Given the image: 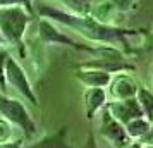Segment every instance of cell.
<instances>
[{
	"label": "cell",
	"instance_id": "cell-1",
	"mask_svg": "<svg viewBox=\"0 0 153 148\" xmlns=\"http://www.w3.org/2000/svg\"><path fill=\"white\" fill-rule=\"evenodd\" d=\"M35 16H40L43 19H50L59 26L74 31L76 35L83 36L84 40L93 42L97 45H112L124 52L126 55H136V50L132 48L129 38H141L139 29L122 28L117 24H105L97 21L95 17L88 16L71 14L64 9L53 7L48 4H38L35 5Z\"/></svg>",
	"mask_w": 153,
	"mask_h": 148
},
{
	"label": "cell",
	"instance_id": "cell-2",
	"mask_svg": "<svg viewBox=\"0 0 153 148\" xmlns=\"http://www.w3.org/2000/svg\"><path fill=\"white\" fill-rule=\"evenodd\" d=\"M35 14L26 5H4L0 7V33L5 38L9 48L14 47L19 57H26L24 36Z\"/></svg>",
	"mask_w": 153,
	"mask_h": 148
},
{
	"label": "cell",
	"instance_id": "cell-3",
	"mask_svg": "<svg viewBox=\"0 0 153 148\" xmlns=\"http://www.w3.org/2000/svg\"><path fill=\"white\" fill-rule=\"evenodd\" d=\"M38 40L42 45H65V47H71V48L77 50V52H86V54H91L93 57H100L103 54L105 45H86V43H79L76 40H72L69 35L62 33L60 29L55 26V22L50 21V19H43L40 17L38 21Z\"/></svg>",
	"mask_w": 153,
	"mask_h": 148
},
{
	"label": "cell",
	"instance_id": "cell-4",
	"mask_svg": "<svg viewBox=\"0 0 153 148\" xmlns=\"http://www.w3.org/2000/svg\"><path fill=\"white\" fill-rule=\"evenodd\" d=\"M0 115L9 119L16 127H19L26 140L35 138L36 133H38L36 122L31 117L28 107L24 105L21 100L7 97V93H4L2 90H0Z\"/></svg>",
	"mask_w": 153,
	"mask_h": 148
},
{
	"label": "cell",
	"instance_id": "cell-5",
	"mask_svg": "<svg viewBox=\"0 0 153 148\" xmlns=\"http://www.w3.org/2000/svg\"><path fill=\"white\" fill-rule=\"evenodd\" d=\"M5 78H7V86L14 88L26 102H29V105H33L35 109H40V102H38L35 88L31 85L26 71L22 69V65L19 64V60L16 57H12V54H9V57H7Z\"/></svg>",
	"mask_w": 153,
	"mask_h": 148
},
{
	"label": "cell",
	"instance_id": "cell-6",
	"mask_svg": "<svg viewBox=\"0 0 153 148\" xmlns=\"http://www.w3.org/2000/svg\"><path fill=\"white\" fill-rule=\"evenodd\" d=\"M98 131H100V136L107 143H110L112 148H127L134 141L127 134V129H126L124 124L119 122L107 109L102 110V115H100V129Z\"/></svg>",
	"mask_w": 153,
	"mask_h": 148
},
{
	"label": "cell",
	"instance_id": "cell-7",
	"mask_svg": "<svg viewBox=\"0 0 153 148\" xmlns=\"http://www.w3.org/2000/svg\"><path fill=\"white\" fill-rule=\"evenodd\" d=\"M105 109L122 124H129L131 120L145 117V112L139 105V102L136 97L132 98H126V100H108V103L105 105Z\"/></svg>",
	"mask_w": 153,
	"mask_h": 148
},
{
	"label": "cell",
	"instance_id": "cell-8",
	"mask_svg": "<svg viewBox=\"0 0 153 148\" xmlns=\"http://www.w3.org/2000/svg\"><path fill=\"white\" fill-rule=\"evenodd\" d=\"M139 85L136 79L129 76L127 72H117L114 74L110 85H108V100H126L138 95Z\"/></svg>",
	"mask_w": 153,
	"mask_h": 148
},
{
	"label": "cell",
	"instance_id": "cell-9",
	"mask_svg": "<svg viewBox=\"0 0 153 148\" xmlns=\"http://www.w3.org/2000/svg\"><path fill=\"white\" fill-rule=\"evenodd\" d=\"M74 78L86 88H108L114 74L108 71L98 69V67H83L76 65Z\"/></svg>",
	"mask_w": 153,
	"mask_h": 148
},
{
	"label": "cell",
	"instance_id": "cell-10",
	"mask_svg": "<svg viewBox=\"0 0 153 148\" xmlns=\"http://www.w3.org/2000/svg\"><path fill=\"white\" fill-rule=\"evenodd\" d=\"M108 103V91L107 88H86L83 91L84 115L88 120H93L100 110H103Z\"/></svg>",
	"mask_w": 153,
	"mask_h": 148
},
{
	"label": "cell",
	"instance_id": "cell-11",
	"mask_svg": "<svg viewBox=\"0 0 153 148\" xmlns=\"http://www.w3.org/2000/svg\"><path fill=\"white\" fill-rule=\"evenodd\" d=\"M120 14L117 10V7L112 4L110 0H93L91 4L90 16L95 17L97 21L105 22V24H115L117 16Z\"/></svg>",
	"mask_w": 153,
	"mask_h": 148
},
{
	"label": "cell",
	"instance_id": "cell-12",
	"mask_svg": "<svg viewBox=\"0 0 153 148\" xmlns=\"http://www.w3.org/2000/svg\"><path fill=\"white\" fill-rule=\"evenodd\" d=\"M65 134H67V127H62L60 131H57L53 134H48V136L42 138L36 143L24 145V148H72L71 145H67Z\"/></svg>",
	"mask_w": 153,
	"mask_h": 148
},
{
	"label": "cell",
	"instance_id": "cell-13",
	"mask_svg": "<svg viewBox=\"0 0 153 148\" xmlns=\"http://www.w3.org/2000/svg\"><path fill=\"white\" fill-rule=\"evenodd\" d=\"M152 126H153V122H150L146 117H139V119H134L129 124H126V129H127V134L131 136L132 140L138 141L150 133Z\"/></svg>",
	"mask_w": 153,
	"mask_h": 148
},
{
	"label": "cell",
	"instance_id": "cell-14",
	"mask_svg": "<svg viewBox=\"0 0 153 148\" xmlns=\"http://www.w3.org/2000/svg\"><path fill=\"white\" fill-rule=\"evenodd\" d=\"M136 98H138L139 105H141L143 112H145V117L150 122H153V88L139 86Z\"/></svg>",
	"mask_w": 153,
	"mask_h": 148
},
{
	"label": "cell",
	"instance_id": "cell-15",
	"mask_svg": "<svg viewBox=\"0 0 153 148\" xmlns=\"http://www.w3.org/2000/svg\"><path fill=\"white\" fill-rule=\"evenodd\" d=\"M55 2L62 4L64 10L77 16H88L91 10V4H93V0H55Z\"/></svg>",
	"mask_w": 153,
	"mask_h": 148
},
{
	"label": "cell",
	"instance_id": "cell-16",
	"mask_svg": "<svg viewBox=\"0 0 153 148\" xmlns=\"http://www.w3.org/2000/svg\"><path fill=\"white\" fill-rule=\"evenodd\" d=\"M14 124L9 119L0 115V143H5V141H12L14 136Z\"/></svg>",
	"mask_w": 153,
	"mask_h": 148
},
{
	"label": "cell",
	"instance_id": "cell-17",
	"mask_svg": "<svg viewBox=\"0 0 153 148\" xmlns=\"http://www.w3.org/2000/svg\"><path fill=\"white\" fill-rule=\"evenodd\" d=\"M9 48H0V90L5 93L7 91V78H5V65H7Z\"/></svg>",
	"mask_w": 153,
	"mask_h": 148
},
{
	"label": "cell",
	"instance_id": "cell-18",
	"mask_svg": "<svg viewBox=\"0 0 153 148\" xmlns=\"http://www.w3.org/2000/svg\"><path fill=\"white\" fill-rule=\"evenodd\" d=\"M110 2L117 7L119 12H129L136 9V4H138V0H110Z\"/></svg>",
	"mask_w": 153,
	"mask_h": 148
},
{
	"label": "cell",
	"instance_id": "cell-19",
	"mask_svg": "<svg viewBox=\"0 0 153 148\" xmlns=\"http://www.w3.org/2000/svg\"><path fill=\"white\" fill-rule=\"evenodd\" d=\"M4 5H26V7L35 14L33 0H0V7H4Z\"/></svg>",
	"mask_w": 153,
	"mask_h": 148
},
{
	"label": "cell",
	"instance_id": "cell-20",
	"mask_svg": "<svg viewBox=\"0 0 153 148\" xmlns=\"http://www.w3.org/2000/svg\"><path fill=\"white\" fill-rule=\"evenodd\" d=\"M0 148H24V136L19 138V140H12V141L0 143Z\"/></svg>",
	"mask_w": 153,
	"mask_h": 148
},
{
	"label": "cell",
	"instance_id": "cell-21",
	"mask_svg": "<svg viewBox=\"0 0 153 148\" xmlns=\"http://www.w3.org/2000/svg\"><path fill=\"white\" fill-rule=\"evenodd\" d=\"M0 48H9V45L5 42V38L2 36V33H0Z\"/></svg>",
	"mask_w": 153,
	"mask_h": 148
},
{
	"label": "cell",
	"instance_id": "cell-22",
	"mask_svg": "<svg viewBox=\"0 0 153 148\" xmlns=\"http://www.w3.org/2000/svg\"><path fill=\"white\" fill-rule=\"evenodd\" d=\"M150 78H152V88H153V64H152V71H150Z\"/></svg>",
	"mask_w": 153,
	"mask_h": 148
}]
</instances>
